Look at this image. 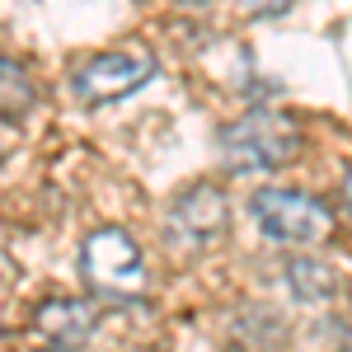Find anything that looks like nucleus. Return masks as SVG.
Listing matches in <instances>:
<instances>
[{"label":"nucleus","instance_id":"obj_1","mask_svg":"<svg viewBox=\"0 0 352 352\" xmlns=\"http://www.w3.org/2000/svg\"><path fill=\"white\" fill-rule=\"evenodd\" d=\"M80 272L89 282V292L99 300H113V305H132L151 287V272H146L136 240L118 226H104L80 244Z\"/></svg>","mask_w":352,"mask_h":352},{"label":"nucleus","instance_id":"obj_2","mask_svg":"<svg viewBox=\"0 0 352 352\" xmlns=\"http://www.w3.org/2000/svg\"><path fill=\"white\" fill-rule=\"evenodd\" d=\"M221 155L235 174H249V169H282L292 164V155L300 151V127L282 113L254 109L244 113L240 122L221 127Z\"/></svg>","mask_w":352,"mask_h":352},{"label":"nucleus","instance_id":"obj_3","mask_svg":"<svg viewBox=\"0 0 352 352\" xmlns=\"http://www.w3.org/2000/svg\"><path fill=\"white\" fill-rule=\"evenodd\" d=\"M249 217L277 244H320L333 235V212L296 188H258L249 197Z\"/></svg>","mask_w":352,"mask_h":352},{"label":"nucleus","instance_id":"obj_4","mask_svg":"<svg viewBox=\"0 0 352 352\" xmlns=\"http://www.w3.org/2000/svg\"><path fill=\"white\" fill-rule=\"evenodd\" d=\"M151 76H155V52L151 47H113V52L89 56L71 76V89H76L80 104H118V99L136 94Z\"/></svg>","mask_w":352,"mask_h":352},{"label":"nucleus","instance_id":"obj_5","mask_svg":"<svg viewBox=\"0 0 352 352\" xmlns=\"http://www.w3.org/2000/svg\"><path fill=\"white\" fill-rule=\"evenodd\" d=\"M226 192L212 184H197V188L179 192L169 202V235L174 244H188V249H207L226 235Z\"/></svg>","mask_w":352,"mask_h":352},{"label":"nucleus","instance_id":"obj_6","mask_svg":"<svg viewBox=\"0 0 352 352\" xmlns=\"http://www.w3.org/2000/svg\"><path fill=\"white\" fill-rule=\"evenodd\" d=\"M94 324H99V310L89 300H43L33 315V329L52 343H66V348H80L94 333Z\"/></svg>","mask_w":352,"mask_h":352},{"label":"nucleus","instance_id":"obj_7","mask_svg":"<svg viewBox=\"0 0 352 352\" xmlns=\"http://www.w3.org/2000/svg\"><path fill=\"white\" fill-rule=\"evenodd\" d=\"M33 104H38V89H33L28 66L0 56V118H5V122H19V118H28Z\"/></svg>","mask_w":352,"mask_h":352},{"label":"nucleus","instance_id":"obj_8","mask_svg":"<svg viewBox=\"0 0 352 352\" xmlns=\"http://www.w3.org/2000/svg\"><path fill=\"white\" fill-rule=\"evenodd\" d=\"M282 272H287L292 296H300V300H329L333 292H338L333 268H329V263H320V258H292Z\"/></svg>","mask_w":352,"mask_h":352},{"label":"nucleus","instance_id":"obj_9","mask_svg":"<svg viewBox=\"0 0 352 352\" xmlns=\"http://www.w3.org/2000/svg\"><path fill=\"white\" fill-rule=\"evenodd\" d=\"M292 0H235V10L244 14H254V19H272V14H282Z\"/></svg>","mask_w":352,"mask_h":352},{"label":"nucleus","instance_id":"obj_10","mask_svg":"<svg viewBox=\"0 0 352 352\" xmlns=\"http://www.w3.org/2000/svg\"><path fill=\"white\" fill-rule=\"evenodd\" d=\"M338 197H343V212H348V221H352V169H348V179H343V192H338Z\"/></svg>","mask_w":352,"mask_h":352}]
</instances>
